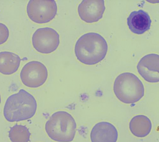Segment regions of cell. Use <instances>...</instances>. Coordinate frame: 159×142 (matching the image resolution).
Instances as JSON below:
<instances>
[{
  "instance_id": "obj_16",
  "label": "cell",
  "mask_w": 159,
  "mask_h": 142,
  "mask_svg": "<svg viewBox=\"0 0 159 142\" xmlns=\"http://www.w3.org/2000/svg\"><path fill=\"white\" fill-rule=\"evenodd\" d=\"M1 94H0V104H1Z\"/></svg>"
},
{
  "instance_id": "obj_14",
  "label": "cell",
  "mask_w": 159,
  "mask_h": 142,
  "mask_svg": "<svg viewBox=\"0 0 159 142\" xmlns=\"http://www.w3.org/2000/svg\"><path fill=\"white\" fill-rule=\"evenodd\" d=\"M31 133L25 126L16 124L11 127L9 137L12 142H29Z\"/></svg>"
},
{
  "instance_id": "obj_3",
  "label": "cell",
  "mask_w": 159,
  "mask_h": 142,
  "mask_svg": "<svg viewBox=\"0 0 159 142\" xmlns=\"http://www.w3.org/2000/svg\"><path fill=\"white\" fill-rule=\"evenodd\" d=\"M76 123L72 116L64 111L53 114L46 122L45 131L51 139L58 142H70L75 137Z\"/></svg>"
},
{
  "instance_id": "obj_15",
  "label": "cell",
  "mask_w": 159,
  "mask_h": 142,
  "mask_svg": "<svg viewBox=\"0 0 159 142\" xmlns=\"http://www.w3.org/2000/svg\"><path fill=\"white\" fill-rule=\"evenodd\" d=\"M9 35V31L7 27L5 24L0 23V45L7 41Z\"/></svg>"
},
{
  "instance_id": "obj_12",
  "label": "cell",
  "mask_w": 159,
  "mask_h": 142,
  "mask_svg": "<svg viewBox=\"0 0 159 142\" xmlns=\"http://www.w3.org/2000/svg\"><path fill=\"white\" fill-rule=\"evenodd\" d=\"M21 59L17 54L9 51L0 52V73L9 75L18 70Z\"/></svg>"
},
{
  "instance_id": "obj_8",
  "label": "cell",
  "mask_w": 159,
  "mask_h": 142,
  "mask_svg": "<svg viewBox=\"0 0 159 142\" xmlns=\"http://www.w3.org/2000/svg\"><path fill=\"white\" fill-rule=\"evenodd\" d=\"M105 10L104 0H83L78 7L79 16L87 23H93L101 19Z\"/></svg>"
},
{
  "instance_id": "obj_6",
  "label": "cell",
  "mask_w": 159,
  "mask_h": 142,
  "mask_svg": "<svg viewBox=\"0 0 159 142\" xmlns=\"http://www.w3.org/2000/svg\"><path fill=\"white\" fill-rule=\"evenodd\" d=\"M32 43L34 48L39 53L50 54L59 47L60 36L56 30L52 28H40L36 30L33 34Z\"/></svg>"
},
{
  "instance_id": "obj_2",
  "label": "cell",
  "mask_w": 159,
  "mask_h": 142,
  "mask_svg": "<svg viewBox=\"0 0 159 142\" xmlns=\"http://www.w3.org/2000/svg\"><path fill=\"white\" fill-rule=\"evenodd\" d=\"M37 103L34 97L25 90L9 96L4 108L6 119L10 122L28 120L33 117L37 109Z\"/></svg>"
},
{
  "instance_id": "obj_13",
  "label": "cell",
  "mask_w": 159,
  "mask_h": 142,
  "mask_svg": "<svg viewBox=\"0 0 159 142\" xmlns=\"http://www.w3.org/2000/svg\"><path fill=\"white\" fill-rule=\"evenodd\" d=\"M152 127L150 120L147 116L139 115L135 116L129 123V130L135 136L143 138L150 133Z\"/></svg>"
},
{
  "instance_id": "obj_1",
  "label": "cell",
  "mask_w": 159,
  "mask_h": 142,
  "mask_svg": "<svg viewBox=\"0 0 159 142\" xmlns=\"http://www.w3.org/2000/svg\"><path fill=\"white\" fill-rule=\"evenodd\" d=\"M108 50V44L105 39L94 32L82 35L76 41L75 47L77 59L89 66L95 65L104 59Z\"/></svg>"
},
{
  "instance_id": "obj_11",
  "label": "cell",
  "mask_w": 159,
  "mask_h": 142,
  "mask_svg": "<svg viewBox=\"0 0 159 142\" xmlns=\"http://www.w3.org/2000/svg\"><path fill=\"white\" fill-rule=\"evenodd\" d=\"M151 23L148 13L142 9L132 12L127 19L129 29L132 33L139 35L149 30Z\"/></svg>"
},
{
  "instance_id": "obj_4",
  "label": "cell",
  "mask_w": 159,
  "mask_h": 142,
  "mask_svg": "<svg viewBox=\"0 0 159 142\" xmlns=\"http://www.w3.org/2000/svg\"><path fill=\"white\" fill-rule=\"evenodd\" d=\"M113 91L116 98L126 104H134L144 95V85L133 73L125 72L118 75L114 81Z\"/></svg>"
},
{
  "instance_id": "obj_10",
  "label": "cell",
  "mask_w": 159,
  "mask_h": 142,
  "mask_svg": "<svg viewBox=\"0 0 159 142\" xmlns=\"http://www.w3.org/2000/svg\"><path fill=\"white\" fill-rule=\"evenodd\" d=\"M118 136L115 126L106 121L96 124L92 128L90 135L91 142H116Z\"/></svg>"
},
{
  "instance_id": "obj_9",
  "label": "cell",
  "mask_w": 159,
  "mask_h": 142,
  "mask_svg": "<svg viewBox=\"0 0 159 142\" xmlns=\"http://www.w3.org/2000/svg\"><path fill=\"white\" fill-rule=\"evenodd\" d=\"M159 56L151 54L143 57L138 62L137 69L140 75L147 82L156 83L159 81Z\"/></svg>"
},
{
  "instance_id": "obj_5",
  "label": "cell",
  "mask_w": 159,
  "mask_h": 142,
  "mask_svg": "<svg viewBox=\"0 0 159 142\" xmlns=\"http://www.w3.org/2000/svg\"><path fill=\"white\" fill-rule=\"evenodd\" d=\"M29 18L39 24L50 22L56 17L57 7L54 0H30L26 7Z\"/></svg>"
},
{
  "instance_id": "obj_7",
  "label": "cell",
  "mask_w": 159,
  "mask_h": 142,
  "mask_svg": "<svg viewBox=\"0 0 159 142\" xmlns=\"http://www.w3.org/2000/svg\"><path fill=\"white\" fill-rule=\"evenodd\" d=\"M48 70L43 64L37 61L26 63L22 69L20 78L23 84L31 88L43 85L48 79Z\"/></svg>"
}]
</instances>
